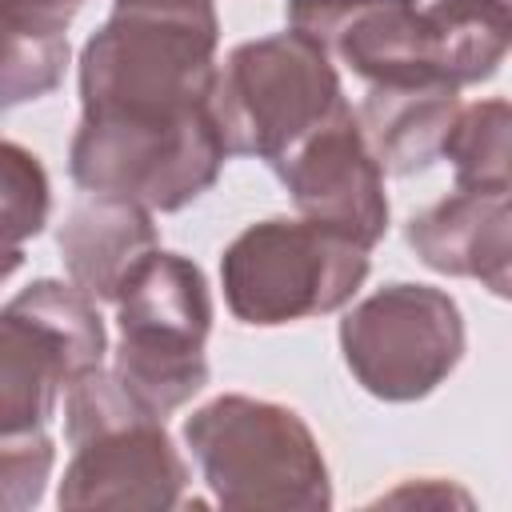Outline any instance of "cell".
<instances>
[{"instance_id": "9a60e30c", "label": "cell", "mask_w": 512, "mask_h": 512, "mask_svg": "<svg viewBox=\"0 0 512 512\" xmlns=\"http://www.w3.org/2000/svg\"><path fill=\"white\" fill-rule=\"evenodd\" d=\"M512 108L508 100H476L460 104L440 144V156L456 172V188L480 192H508L512 188Z\"/></svg>"}, {"instance_id": "277c9868", "label": "cell", "mask_w": 512, "mask_h": 512, "mask_svg": "<svg viewBox=\"0 0 512 512\" xmlns=\"http://www.w3.org/2000/svg\"><path fill=\"white\" fill-rule=\"evenodd\" d=\"M112 308L120 332L112 372L136 404L164 420L208 384V280L188 256L156 248L120 284Z\"/></svg>"}, {"instance_id": "e0dca14e", "label": "cell", "mask_w": 512, "mask_h": 512, "mask_svg": "<svg viewBox=\"0 0 512 512\" xmlns=\"http://www.w3.org/2000/svg\"><path fill=\"white\" fill-rule=\"evenodd\" d=\"M64 68H68V32L40 36L0 20V112L56 92Z\"/></svg>"}, {"instance_id": "52a82bcc", "label": "cell", "mask_w": 512, "mask_h": 512, "mask_svg": "<svg viewBox=\"0 0 512 512\" xmlns=\"http://www.w3.org/2000/svg\"><path fill=\"white\" fill-rule=\"evenodd\" d=\"M228 152L208 108L172 120L80 116L68 172L84 192H112L148 212H180L204 196Z\"/></svg>"}, {"instance_id": "ba28073f", "label": "cell", "mask_w": 512, "mask_h": 512, "mask_svg": "<svg viewBox=\"0 0 512 512\" xmlns=\"http://www.w3.org/2000/svg\"><path fill=\"white\" fill-rule=\"evenodd\" d=\"M340 352L368 396L388 404L424 400L464 356L460 304L444 288L392 280L344 312Z\"/></svg>"}, {"instance_id": "ffe728a7", "label": "cell", "mask_w": 512, "mask_h": 512, "mask_svg": "<svg viewBox=\"0 0 512 512\" xmlns=\"http://www.w3.org/2000/svg\"><path fill=\"white\" fill-rule=\"evenodd\" d=\"M80 4L84 0H0V20H8L12 28H24V32L60 36L76 20Z\"/></svg>"}, {"instance_id": "44dd1931", "label": "cell", "mask_w": 512, "mask_h": 512, "mask_svg": "<svg viewBox=\"0 0 512 512\" xmlns=\"http://www.w3.org/2000/svg\"><path fill=\"white\" fill-rule=\"evenodd\" d=\"M24 264V248H0V284Z\"/></svg>"}, {"instance_id": "30bf717a", "label": "cell", "mask_w": 512, "mask_h": 512, "mask_svg": "<svg viewBox=\"0 0 512 512\" xmlns=\"http://www.w3.org/2000/svg\"><path fill=\"white\" fill-rule=\"evenodd\" d=\"M272 172L288 188L296 212L312 224H324L360 248H372L388 232V196L384 168L360 136L352 108H336L304 140H296Z\"/></svg>"}, {"instance_id": "3957f363", "label": "cell", "mask_w": 512, "mask_h": 512, "mask_svg": "<svg viewBox=\"0 0 512 512\" xmlns=\"http://www.w3.org/2000/svg\"><path fill=\"white\" fill-rule=\"evenodd\" d=\"M64 436L72 460L56 492L60 508L152 512L184 504V456L164 420L136 404L112 368L96 364L64 384Z\"/></svg>"}, {"instance_id": "7a4b0ae2", "label": "cell", "mask_w": 512, "mask_h": 512, "mask_svg": "<svg viewBox=\"0 0 512 512\" xmlns=\"http://www.w3.org/2000/svg\"><path fill=\"white\" fill-rule=\"evenodd\" d=\"M184 444L228 512H324L332 504L328 460L288 404L224 392L184 420Z\"/></svg>"}, {"instance_id": "8fae6325", "label": "cell", "mask_w": 512, "mask_h": 512, "mask_svg": "<svg viewBox=\"0 0 512 512\" xmlns=\"http://www.w3.org/2000/svg\"><path fill=\"white\" fill-rule=\"evenodd\" d=\"M508 224V192L456 188L444 200L408 216L404 240L432 272L480 280L492 296H508Z\"/></svg>"}, {"instance_id": "6da1fadb", "label": "cell", "mask_w": 512, "mask_h": 512, "mask_svg": "<svg viewBox=\"0 0 512 512\" xmlns=\"http://www.w3.org/2000/svg\"><path fill=\"white\" fill-rule=\"evenodd\" d=\"M220 20L212 0H112L80 52V116L172 120L208 108Z\"/></svg>"}, {"instance_id": "8992f818", "label": "cell", "mask_w": 512, "mask_h": 512, "mask_svg": "<svg viewBox=\"0 0 512 512\" xmlns=\"http://www.w3.org/2000/svg\"><path fill=\"white\" fill-rule=\"evenodd\" d=\"M368 276V248L312 220H256L220 256L228 312L248 328L296 324L344 308Z\"/></svg>"}, {"instance_id": "9c48e42d", "label": "cell", "mask_w": 512, "mask_h": 512, "mask_svg": "<svg viewBox=\"0 0 512 512\" xmlns=\"http://www.w3.org/2000/svg\"><path fill=\"white\" fill-rule=\"evenodd\" d=\"M284 16L364 88H460L452 44L408 0H288Z\"/></svg>"}, {"instance_id": "5bb4252c", "label": "cell", "mask_w": 512, "mask_h": 512, "mask_svg": "<svg viewBox=\"0 0 512 512\" xmlns=\"http://www.w3.org/2000/svg\"><path fill=\"white\" fill-rule=\"evenodd\" d=\"M68 380L60 340L12 296L0 308V436L44 428Z\"/></svg>"}, {"instance_id": "ac0fdd59", "label": "cell", "mask_w": 512, "mask_h": 512, "mask_svg": "<svg viewBox=\"0 0 512 512\" xmlns=\"http://www.w3.org/2000/svg\"><path fill=\"white\" fill-rule=\"evenodd\" d=\"M52 212V184L36 152L0 140V248H24L40 236Z\"/></svg>"}, {"instance_id": "4fadbf2b", "label": "cell", "mask_w": 512, "mask_h": 512, "mask_svg": "<svg viewBox=\"0 0 512 512\" xmlns=\"http://www.w3.org/2000/svg\"><path fill=\"white\" fill-rule=\"evenodd\" d=\"M460 88L452 84H408V88H364L352 112L364 144L388 176H416L440 160L452 116L460 112Z\"/></svg>"}, {"instance_id": "7c38bea8", "label": "cell", "mask_w": 512, "mask_h": 512, "mask_svg": "<svg viewBox=\"0 0 512 512\" xmlns=\"http://www.w3.org/2000/svg\"><path fill=\"white\" fill-rule=\"evenodd\" d=\"M56 248L68 280L96 304H112L132 268L160 248L152 212L112 192H84L72 200Z\"/></svg>"}, {"instance_id": "5b68a950", "label": "cell", "mask_w": 512, "mask_h": 512, "mask_svg": "<svg viewBox=\"0 0 512 512\" xmlns=\"http://www.w3.org/2000/svg\"><path fill=\"white\" fill-rule=\"evenodd\" d=\"M336 64L300 32L244 40L216 68L208 112L228 156L276 164L296 140L344 108Z\"/></svg>"}, {"instance_id": "d6986e66", "label": "cell", "mask_w": 512, "mask_h": 512, "mask_svg": "<svg viewBox=\"0 0 512 512\" xmlns=\"http://www.w3.org/2000/svg\"><path fill=\"white\" fill-rule=\"evenodd\" d=\"M56 464L52 436L44 428L0 436V512H24L44 500Z\"/></svg>"}, {"instance_id": "2e32d148", "label": "cell", "mask_w": 512, "mask_h": 512, "mask_svg": "<svg viewBox=\"0 0 512 512\" xmlns=\"http://www.w3.org/2000/svg\"><path fill=\"white\" fill-rule=\"evenodd\" d=\"M408 4L452 44L460 88L492 80L500 72L512 40L508 0H408Z\"/></svg>"}]
</instances>
